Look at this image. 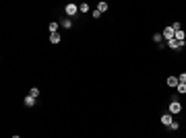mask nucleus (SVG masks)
Listing matches in <instances>:
<instances>
[{"instance_id":"obj_1","label":"nucleus","mask_w":186,"mask_h":138,"mask_svg":"<svg viewBox=\"0 0 186 138\" xmlns=\"http://www.w3.org/2000/svg\"><path fill=\"white\" fill-rule=\"evenodd\" d=\"M64 12H66V17H68V19H72L75 15H79V4H75V2H68V4L64 6Z\"/></svg>"},{"instance_id":"obj_2","label":"nucleus","mask_w":186,"mask_h":138,"mask_svg":"<svg viewBox=\"0 0 186 138\" xmlns=\"http://www.w3.org/2000/svg\"><path fill=\"white\" fill-rule=\"evenodd\" d=\"M161 35H163V39H165V41H172V39L176 37V31H174V29H172V25H170V27H165V29L161 31Z\"/></svg>"},{"instance_id":"obj_3","label":"nucleus","mask_w":186,"mask_h":138,"mask_svg":"<svg viewBox=\"0 0 186 138\" xmlns=\"http://www.w3.org/2000/svg\"><path fill=\"white\" fill-rule=\"evenodd\" d=\"M180 111H182V105H180V101H178V99H174V101L170 103V113L174 115V113H180Z\"/></svg>"},{"instance_id":"obj_4","label":"nucleus","mask_w":186,"mask_h":138,"mask_svg":"<svg viewBox=\"0 0 186 138\" xmlns=\"http://www.w3.org/2000/svg\"><path fill=\"white\" fill-rule=\"evenodd\" d=\"M186 41H176V39H172V41H165V46L170 47V49H182L184 47Z\"/></svg>"},{"instance_id":"obj_5","label":"nucleus","mask_w":186,"mask_h":138,"mask_svg":"<svg viewBox=\"0 0 186 138\" xmlns=\"http://www.w3.org/2000/svg\"><path fill=\"white\" fill-rule=\"evenodd\" d=\"M178 83H180V81H178V76H168V81H165V85H168L170 89H176V87H178Z\"/></svg>"},{"instance_id":"obj_6","label":"nucleus","mask_w":186,"mask_h":138,"mask_svg":"<svg viewBox=\"0 0 186 138\" xmlns=\"http://www.w3.org/2000/svg\"><path fill=\"white\" fill-rule=\"evenodd\" d=\"M174 122V118H172V113H163L161 115V124L165 126V128H170V124Z\"/></svg>"},{"instance_id":"obj_7","label":"nucleus","mask_w":186,"mask_h":138,"mask_svg":"<svg viewBox=\"0 0 186 138\" xmlns=\"http://www.w3.org/2000/svg\"><path fill=\"white\" fill-rule=\"evenodd\" d=\"M50 41H52L54 46H58V44L62 41V37H60V33H50Z\"/></svg>"},{"instance_id":"obj_8","label":"nucleus","mask_w":186,"mask_h":138,"mask_svg":"<svg viewBox=\"0 0 186 138\" xmlns=\"http://www.w3.org/2000/svg\"><path fill=\"white\" fill-rule=\"evenodd\" d=\"M60 27L70 29V27H72V19H68V17H66V19H62V21H60Z\"/></svg>"},{"instance_id":"obj_9","label":"nucleus","mask_w":186,"mask_h":138,"mask_svg":"<svg viewBox=\"0 0 186 138\" xmlns=\"http://www.w3.org/2000/svg\"><path fill=\"white\" fill-rule=\"evenodd\" d=\"M35 101H37L35 97H31V95H27V97H25V107H33V105H35Z\"/></svg>"},{"instance_id":"obj_10","label":"nucleus","mask_w":186,"mask_h":138,"mask_svg":"<svg viewBox=\"0 0 186 138\" xmlns=\"http://www.w3.org/2000/svg\"><path fill=\"white\" fill-rule=\"evenodd\" d=\"M48 29H50V33H58L60 23H56V21H54V23H50V25H48Z\"/></svg>"},{"instance_id":"obj_11","label":"nucleus","mask_w":186,"mask_h":138,"mask_svg":"<svg viewBox=\"0 0 186 138\" xmlns=\"http://www.w3.org/2000/svg\"><path fill=\"white\" fill-rule=\"evenodd\" d=\"M89 10H91V6H89L87 2H83V4H79V12H83V15H85V12H89Z\"/></svg>"},{"instance_id":"obj_12","label":"nucleus","mask_w":186,"mask_h":138,"mask_svg":"<svg viewBox=\"0 0 186 138\" xmlns=\"http://www.w3.org/2000/svg\"><path fill=\"white\" fill-rule=\"evenodd\" d=\"M108 8H110V6H108V2H105V0H101V2L97 4V10H99V12H105Z\"/></svg>"},{"instance_id":"obj_13","label":"nucleus","mask_w":186,"mask_h":138,"mask_svg":"<svg viewBox=\"0 0 186 138\" xmlns=\"http://www.w3.org/2000/svg\"><path fill=\"white\" fill-rule=\"evenodd\" d=\"M184 37H186V33L180 29V31H176V37H174V39H176V41H186Z\"/></svg>"},{"instance_id":"obj_14","label":"nucleus","mask_w":186,"mask_h":138,"mask_svg":"<svg viewBox=\"0 0 186 138\" xmlns=\"http://www.w3.org/2000/svg\"><path fill=\"white\" fill-rule=\"evenodd\" d=\"M29 95L37 99V97H40V89H37V87H31V89H29Z\"/></svg>"},{"instance_id":"obj_15","label":"nucleus","mask_w":186,"mask_h":138,"mask_svg":"<svg viewBox=\"0 0 186 138\" xmlns=\"http://www.w3.org/2000/svg\"><path fill=\"white\" fill-rule=\"evenodd\" d=\"M161 39H163V35H161V33H155V35H153V41H155L157 46H161Z\"/></svg>"},{"instance_id":"obj_16","label":"nucleus","mask_w":186,"mask_h":138,"mask_svg":"<svg viewBox=\"0 0 186 138\" xmlns=\"http://www.w3.org/2000/svg\"><path fill=\"white\" fill-rule=\"evenodd\" d=\"M176 91L180 93V95H184V93H186V85H184V83H178V87H176Z\"/></svg>"},{"instance_id":"obj_17","label":"nucleus","mask_w":186,"mask_h":138,"mask_svg":"<svg viewBox=\"0 0 186 138\" xmlns=\"http://www.w3.org/2000/svg\"><path fill=\"white\" fill-rule=\"evenodd\" d=\"M170 130H172V132H178V130H180V124H178V122H172V124H170Z\"/></svg>"},{"instance_id":"obj_18","label":"nucleus","mask_w":186,"mask_h":138,"mask_svg":"<svg viewBox=\"0 0 186 138\" xmlns=\"http://www.w3.org/2000/svg\"><path fill=\"white\" fill-rule=\"evenodd\" d=\"M172 29H174V31H180V29H182V25L176 21V23H172Z\"/></svg>"},{"instance_id":"obj_19","label":"nucleus","mask_w":186,"mask_h":138,"mask_svg":"<svg viewBox=\"0 0 186 138\" xmlns=\"http://www.w3.org/2000/svg\"><path fill=\"white\" fill-rule=\"evenodd\" d=\"M91 17H93V19H99V17H101V12L95 8V10H91Z\"/></svg>"},{"instance_id":"obj_20","label":"nucleus","mask_w":186,"mask_h":138,"mask_svg":"<svg viewBox=\"0 0 186 138\" xmlns=\"http://www.w3.org/2000/svg\"><path fill=\"white\" fill-rule=\"evenodd\" d=\"M178 81H180V83H184V85H186V72H182V74H178Z\"/></svg>"},{"instance_id":"obj_21","label":"nucleus","mask_w":186,"mask_h":138,"mask_svg":"<svg viewBox=\"0 0 186 138\" xmlns=\"http://www.w3.org/2000/svg\"><path fill=\"white\" fill-rule=\"evenodd\" d=\"M12 138H21V136H19V134H15V136H12Z\"/></svg>"}]
</instances>
